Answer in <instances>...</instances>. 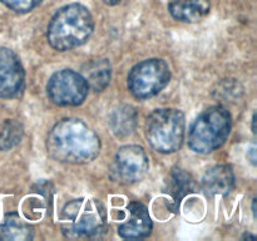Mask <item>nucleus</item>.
<instances>
[{
  "label": "nucleus",
  "instance_id": "16",
  "mask_svg": "<svg viewBox=\"0 0 257 241\" xmlns=\"http://www.w3.org/2000/svg\"><path fill=\"white\" fill-rule=\"evenodd\" d=\"M109 123L115 136L118 137L130 136L137 126V112L132 105H119L110 114Z\"/></svg>",
  "mask_w": 257,
  "mask_h": 241
},
{
  "label": "nucleus",
  "instance_id": "8",
  "mask_svg": "<svg viewBox=\"0 0 257 241\" xmlns=\"http://www.w3.org/2000/svg\"><path fill=\"white\" fill-rule=\"evenodd\" d=\"M148 171V157L141 146H123L115 155V178L123 183H135L142 180Z\"/></svg>",
  "mask_w": 257,
  "mask_h": 241
},
{
  "label": "nucleus",
  "instance_id": "19",
  "mask_svg": "<svg viewBox=\"0 0 257 241\" xmlns=\"http://www.w3.org/2000/svg\"><path fill=\"white\" fill-rule=\"evenodd\" d=\"M255 152H256V148H255V146H253V147L250 150V158H251V162H252V165H256Z\"/></svg>",
  "mask_w": 257,
  "mask_h": 241
},
{
  "label": "nucleus",
  "instance_id": "5",
  "mask_svg": "<svg viewBox=\"0 0 257 241\" xmlns=\"http://www.w3.org/2000/svg\"><path fill=\"white\" fill-rule=\"evenodd\" d=\"M146 138L161 153L180 150L185 138V115L173 108L157 109L146 122Z\"/></svg>",
  "mask_w": 257,
  "mask_h": 241
},
{
  "label": "nucleus",
  "instance_id": "17",
  "mask_svg": "<svg viewBox=\"0 0 257 241\" xmlns=\"http://www.w3.org/2000/svg\"><path fill=\"white\" fill-rule=\"evenodd\" d=\"M24 128L19 120L5 119L0 123V151H8L17 146L23 137Z\"/></svg>",
  "mask_w": 257,
  "mask_h": 241
},
{
  "label": "nucleus",
  "instance_id": "3",
  "mask_svg": "<svg viewBox=\"0 0 257 241\" xmlns=\"http://www.w3.org/2000/svg\"><path fill=\"white\" fill-rule=\"evenodd\" d=\"M94 29L93 17L84 5H65L58 10L48 27V40L54 49L64 52L84 44Z\"/></svg>",
  "mask_w": 257,
  "mask_h": 241
},
{
  "label": "nucleus",
  "instance_id": "12",
  "mask_svg": "<svg viewBox=\"0 0 257 241\" xmlns=\"http://www.w3.org/2000/svg\"><path fill=\"white\" fill-rule=\"evenodd\" d=\"M170 13L175 19L185 23H196L207 17L211 0H172Z\"/></svg>",
  "mask_w": 257,
  "mask_h": 241
},
{
  "label": "nucleus",
  "instance_id": "4",
  "mask_svg": "<svg viewBox=\"0 0 257 241\" xmlns=\"http://www.w3.org/2000/svg\"><path fill=\"white\" fill-rule=\"evenodd\" d=\"M231 115L226 108L215 105L201 113L188 132V145L197 153H210L227 141Z\"/></svg>",
  "mask_w": 257,
  "mask_h": 241
},
{
  "label": "nucleus",
  "instance_id": "11",
  "mask_svg": "<svg viewBox=\"0 0 257 241\" xmlns=\"http://www.w3.org/2000/svg\"><path fill=\"white\" fill-rule=\"evenodd\" d=\"M203 191L207 196L228 195L235 187V173L227 165H217L206 171L202 178Z\"/></svg>",
  "mask_w": 257,
  "mask_h": 241
},
{
  "label": "nucleus",
  "instance_id": "7",
  "mask_svg": "<svg viewBox=\"0 0 257 241\" xmlns=\"http://www.w3.org/2000/svg\"><path fill=\"white\" fill-rule=\"evenodd\" d=\"M85 78L72 69H63L50 77L47 85L48 97L53 103L62 107H75L82 104L88 95Z\"/></svg>",
  "mask_w": 257,
  "mask_h": 241
},
{
  "label": "nucleus",
  "instance_id": "2",
  "mask_svg": "<svg viewBox=\"0 0 257 241\" xmlns=\"http://www.w3.org/2000/svg\"><path fill=\"white\" fill-rule=\"evenodd\" d=\"M60 228L70 240L99 238L107 232V212L94 198H77L64 206L60 213Z\"/></svg>",
  "mask_w": 257,
  "mask_h": 241
},
{
  "label": "nucleus",
  "instance_id": "13",
  "mask_svg": "<svg viewBox=\"0 0 257 241\" xmlns=\"http://www.w3.org/2000/svg\"><path fill=\"white\" fill-rule=\"evenodd\" d=\"M196 190V183L192 176L181 168H173L166 181V191L172 200V208L177 210L181 201Z\"/></svg>",
  "mask_w": 257,
  "mask_h": 241
},
{
  "label": "nucleus",
  "instance_id": "18",
  "mask_svg": "<svg viewBox=\"0 0 257 241\" xmlns=\"http://www.w3.org/2000/svg\"><path fill=\"white\" fill-rule=\"evenodd\" d=\"M4 5L18 13H27L34 9L43 0H0Z\"/></svg>",
  "mask_w": 257,
  "mask_h": 241
},
{
  "label": "nucleus",
  "instance_id": "14",
  "mask_svg": "<svg viewBox=\"0 0 257 241\" xmlns=\"http://www.w3.org/2000/svg\"><path fill=\"white\" fill-rule=\"evenodd\" d=\"M33 238V227L17 213L0 216V240L27 241Z\"/></svg>",
  "mask_w": 257,
  "mask_h": 241
},
{
  "label": "nucleus",
  "instance_id": "9",
  "mask_svg": "<svg viewBox=\"0 0 257 241\" xmlns=\"http://www.w3.org/2000/svg\"><path fill=\"white\" fill-rule=\"evenodd\" d=\"M24 85V69L18 55L9 48H0V98L18 97Z\"/></svg>",
  "mask_w": 257,
  "mask_h": 241
},
{
  "label": "nucleus",
  "instance_id": "15",
  "mask_svg": "<svg viewBox=\"0 0 257 241\" xmlns=\"http://www.w3.org/2000/svg\"><path fill=\"white\" fill-rule=\"evenodd\" d=\"M83 77L88 87L95 92H102L108 87L112 77V68L108 59H95L83 68Z\"/></svg>",
  "mask_w": 257,
  "mask_h": 241
},
{
  "label": "nucleus",
  "instance_id": "10",
  "mask_svg": "<svg viewBox=\"0 0 257 241\" xmlns=\"http://www.w3.org/2000/svg\"><path fill=\"white\" fill-rule=\"evenodd\" d=\"M127 222L119 226V235L123 238H143L147 237L152 231V221L148 215L147 207L140 202H132L128 206Z\"/></svg>",
  "mask_w": 257,
  "mask_h": 241
},
{
  "label": "nucleus",
  "instance_id": "6",
  "mask_svg": "<svg viewBox=\"0 0 257 241\" xmlns=\"http://www.w3.org/2000/svg\"><path fill=\"white\" fill-rule=\"evenodd\" d=\"M171 79L170 67L163 59H147L132 68L128 77L131 93L138 99H148L161 92Z\"/></svg>",
  "mask_w": 257,
  "mask_h": 241
},
{
  "label": "nucleus",
  "instance_id": "1",
  "mask_svg": "<svg viewBox=\"0 0 257 241\" xmlns=\"http://www.w3.org/2000/svg\"><path fill=\"white\" fill-rule=\"evenodd\" d=\"M47 150L54 160L67 163H87L100 151V141L93 128L77 118L55 123L47 138Z\"/></svg>",
  "mask_w": 257,
  "mask_h": 241
},
{
  "label": "nucleus",
  "instance_id": "20",
  "mask_svg": "<svg viewBox=\"0 0 257 241\" xmlns=\"http://www.w3.org/2000/svg\"><path fill=\"white\" fill-rule=\"evenodd\" d=\"M103 2H104L105 4H108V5H115V4H118L120 0H103Z\"/></svg>",
  "mask_w": 257,
  "mask_h": 241
}]
</instances>
